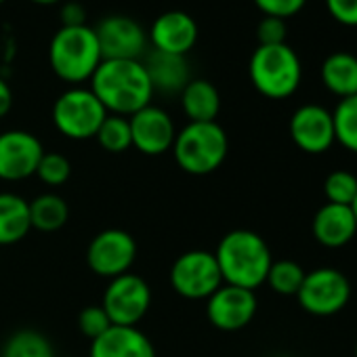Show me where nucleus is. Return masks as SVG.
Here are the masks:
<instances>
[{
  "label": "nucleus",
  "mask_w": 357,
  "mask_h": 357,
  "mask_svg": "<svg viewBox=\"0 0 357 357\" xmlns=\"http://www.w3.org/2000/svg\"><path fill=\"white\" fill-rule=\"evenodd\" d=\"M89 357H155V347L137 326H112L91 340Z\"/></svg>",
  "instance_id": "obj_17"
},
{
  "label": "nucleus",
  "mask_w": 357,
  "mask_h": 357,
  "mask_svg": "<svg viewBox=\"0 0 357 357\" xmlns=\"http://www.w3.org/2000/svg\"><path fill=\"white\" fill-rule=\"evenodd\" d=\"M288 130L294 145L305 153H324L336 143L332 112L317 103L301 105L292 114Z\"/></svg>",
  "instance_id": "obj_13"
},
{
  "label": "nucleus",
  "mask_w": 357,
  "mask_h": 357,
  "mask_svg": "<svg viewBox=\"0 0 357 357\" xmlns=\"http://www.w3.org/2000/svg\"><path fill=\"white\" fill-rule=\"evenodd\" d=\"M296 298L307 313L315 317H330L340 313L349 305L351 282L336 267H317L305 273Z\"/></svg>",
  "instance_id": "obj_7"
},
{
  "label": "nucleus",
  "mask_w": 357,
  "mask_h": 357,
  "mask_svg": "<svg viewBox=\"0 0 357 357\" xmlns=\"http://www.w3.org/2000/svg\"><path fill=\"white\" fill-rule=\"evenodd\" d=\"M66 357H76V355H66Z\"/></svg>",
  "instance_id": "obj_39"
},
{
  "label": "nucleus",
  "mask_w": 357,
  "mask_h": 357,
  "mask_svg": "<svg viewBox=\"0 0 357 357\" xmlns=\"http://www.w3.org/2000/svg\"><path fill=\"white\" fill-rule=\"evenodd\" d=\"M70 219L68 202L57 194H43L30 202V221L32 229L53 234L59 231Z\"/></svg>",
  "instance_id": "obj_23"
},
{
  "label": "nucleus",
  "mask_w": 357,
  "mask_h": 357,
  "mask_svg": "<svg viewBox=\"0 0 357 357\" xmlns=\"http://www.w3.org/2000/svg\"><path fill=\"white\" fill-rule=\"evenodd\" d=\"M181 107L190 122H217L221 112V95L208 80H190L181 91Z\"/></svg>",
  "instance_id": "obj_21"
},
{
  "label": "nucleus",
  "mask_w": 357,
  "mask_h": 357,
  "mask_svg": "<svg viewBox=\"0 0 357 357\" xmlns=\"http://www.w3.org/2000/svg\"><path fill=\"white\" fill-rule=\"evenodd\" d=\"M43 153L40 139L28 130L0 132V178L9 183L30 178L36 174Z\"/></svg>",
  "instance_id": "obj_11"
},
{
  "label": "nucleus",
  "mask_w": 357,
  "mask_h": 357,
  "mask_svg": "<svg viewBox=\"0 0 357 357\" xmlns=\"http://www.w3.org/2000/svg\"><path fill=\"white\" fill-rule=\"evenodd\" d=\"M250 82L267 99H288L303 80V66L290 45H259L248 63Z\"/></svg>",
  "instance_id": "obj_5"
},
{
  "label": "nucleus",
  "mask_w": 357,
  "mask_h": 357,
  "mask_svg": "<svg viewBox=\"0 0 357 357\" xmlns=\"http://www.w3.org/2000/svg\"><path fill=\"white\" fill-rule=\"evenodd\" d=\"M0 357H55V351L43 332L17 330L3 344Z\"/></svg>",
  "instance_id": "obj_24"
},
{
  "label": "nucleus",
  "mask_w": 357,
  "mask_h": 357,
  "mask_svg": "<svg viewBox=\"0 0 357 357\" xmlns=\"http://www.w3.org/2000/svg\"><path fill=\"white\" fill-rule=\"evenodd\" d=\"M36 174H38V178H40L45 185L59 188V185H63L68 178H70L72 164H70V160L63 153L45 151L43 158H40V162H38Z\"/></svg>",
  "instance_id": "obj_29"
},
{
  "label": "nucleus",
  "mask_w": 357,
  "mask_h": 357,
  "mask_svg": "<svg viewBox=\"0 0 357 357\" xmlns=\"http://www.w3.org/2000/svg\"><path fill=\"white\" fill-rule=\"evenodd\" d=\"M91 91L107 114L130 118L151 105L153 86L139 59H103L91 78Z\"/></svg>",
  "instance_id": "obj_1"
},
{
  "label": "nucleus",
  "mask_w": 357,
  "mask_h": 357,
  "mask_svg": "<svg viewBox=\"0 0 357 357\" xmlns=\"http://www.w3.org/2000/svg\"><path fill=\"white\" fill-rule=\"evenodd\" d=\"M257 309L259 301L252 290L229 284H223L206 298L208 321L223 332H236L246 328L255 319Z\"/></svg>",
  "instance_id": "obj_12"
},
{
  "label": "nucleus",
  "mask_w": 357,
  "mask_h": 357,
  "mask_svg": "<svg viewBox=\"0 0 357 357\" xmlns=\"http://www.w3.org/2000/svg\"><path fill=\"white\" fill-rule=\"evenodd\" d=\"M145 72L151 80L153 93H178L190 84L192 80V72H190V63L185 61L183 55H170V53H162V51H153L147 61H143Z\"/></svg>",
  "instance_id": "obj_19"
},
{
  "label": "nucleus",
  "mask_w": 357,
  "mask_h": 357,
  "mask_svg": "<svg viewBox=\"0 0 357 357\" xmlns=\"http://www.w3.org/2000/svg\"><path fill=\"white\" fill-rule=\"evenodd\" d=\"M30 229V202L11 192L0 194V246L22 242Z\"/></svg>",
  "instance_id": "obj_20"
},
{
  "label": "nucleus",
  "mask_w": 357,
  "mask_h": 357,
  "mask_svg": "<svg viewBox=\"0 0 357 357\" xmlns=\"http://www.w3.org/2000/svg\"><path fill=\"white\" fill-rule=\"evenodd\" d=\"M321 82L340 99L357 95V57L344 51L328 55L321 63Z\"/></svg>",
  "instance_id": "obj_22"
},
{
  "label": "nucleus",
  "mask_w": 357,
  "mask_h": 357,
  "mask_svg": "<svg viewBox=\"0 0 357 357\" xmlns=\"http://www.w3.org/2000/svg\"><path fill=\"white\" fill-rule=\"evenodd\" d=\"M86 26V11L80 3H68L61 9V28H80Z\"/></svg>",
  "instance_id": "obj_34"
},
{
  "label": "nucleus",
  "mask_w": 357,
  "mask_h": 357,
  "mask_svg": "<svg viewBox=\"0 0 357 357\" xmlns=\"http://www.w3.org/2000/svg\"><path fill=\"white\" fill-rule=\"evenodd\" d=\"M223 284L257 290L265 284L273 263L267 242L250 229H234L225 234L215 250Z\"/></svg>",
  "instance_id": "obj_2"
},
{
  "label": "nucleus",
  "mask_w": 357,
  "mask_h": 357,
  "mask_svg": "<svg viewBox=\"0 0 357 357\" xmlns=\"http://www.w3.org/2000/svg\"><path fill=\"white\" fill-rule=\"evenodd\" d=\"M328 13L342 26H357V0H326Z\"/></svg>",
  "instance_id": "obj_33"
},
{
  "label": "nucleus",
  "mask_w": 357,
  "mask_h": 357,
  "mask_svg": "<svg viewBox=\"0 0 357 357\" xmlns=\"http://www.w3.org/2000/svg\"><path fill=\"white\" fill-rule=\"evenodd\" d=\"M78 328H80V332L86 338L95 340L97 336H101L105 330L112 328V321H109V317H107V313L103 311L101 305H91V307H84L80 311V315H78Z\"/></svg>",
  "instance_id": "obj_30"
},
{
  "label": "nucleus",
  "mask_w": 357,
  "mask_h": 357,
  "mask_svg": "<svg viewBox=\"0 0 357 357\" xmlns=\"http://www.w3.org/2000/svg\"><path fill=\"white\" fill-rule=\"evenodd\" d=\"M170 286L178 296L190 301L208 298L223 286L215 252L190 250L176 257V261L170 267Z\"/></svg>",
  "instance_id": "obj_8"
},
{
  "label": "nucleus",
  "mask_w": 357,
  "mask_h": 357,
  "mask_svg": "<svg viewBox=\"0 0 357 357\" xmlns=\"http://www.w3.org/2000/svg\"><path fill=\"white\" fill-rule=\"evenodd\" d=\"M336 143L347 151L357 153V95L340 99L332 112Z\"/></svg>",
  "instance_id": "obj_25"
},
{
  "label": "nucleus",
  "mask_w": 357,
  "mask_h": 357,
  "mask_svg": "<svg viewBox=\"0 0 357 357\" xmlns=\"http://www.w3.org/2000/svg\"><path fill=\"white\" fill-rule=\"evenodd\" d=\"M97 143L109 151V153H122L128 147H132V137H130V122L124 116L107 114L103 124L99 126L95 135Z\"/></svg>",
  "instance_id": "obj_27"
},
{
  "label": "nucleus",
  "mask_w": 357,
  "mask_h": 357,
  "mask_svg": "<svg viewBox=\"0 0 357 357\" xmlns=\"http://www.w3.org/2000/svg\"><path fill=\"white\" fill-rule=\"evenodd\" d=\"M151 305V288L137 273H124L109 280L103 292V311L112 326H137Z\"/></svg>",
  "instance_id": "obj_9"
},
{
  "label": "nucleus",
  "mask_w": 357,
  "mask_h": 357,
  "mask_svg": "<svg viewBox=\"0 0 357 357\" xmlns=\"http://www.w3.org/2000/svg\"><path fill=\"white\" fill-rule=\"evenodd\" d=\"M13 105V93L5 78H0V118H5Z\"/></svg>",
  "instance_id": "obj_35"
},
{
  "label": "nucleus",
  "mask_w": 357,
  "mask_h": 357,
  "mask_svg": "<svg viewBox=\"0 0 357 357\" xmlns=\"http://www.w3.org/2000/svg\"><path fill=\"white\" fill-rule=\"evenodd\" d=\"M307 0H255V5L259 7V11L267 17H280V20H288L296 13L303 11Z\"/></svg>",
  "instance_id": "obj_31"
},
{
  "label": "nucleus",
  "mask_w": 357,
  "mask_h": 357,
  "mask_svg": "<svg viewBox=\"0 0 357 357\" xmlns=\"http://www.w3.org/2000/svg\"><path fill=\"white\" fill-rule=\"evenodd\" d=\"M288 36L286 20L280 17H267L263 15L259 28H257V38L259 45H284Z\"/></svg>",
  "instance_id": "obj_32"
},
{
  "label": "nucleus",
  "mask_w": 357,
  "mask_h": 357,
  "mask_svg": "<svg viewBox=\"0 0 357 357\" xmlns=\"http://www.w3.org/2000/svg\"><path fill=\"white\" fill-rule=\"evenodd\" d=\"M130 122V137H132V147L145 155H162L168 149H172L176 128L172 118L155 107L147 105L132 114L128 118Z\"/></svg>",
  "instance_id": "obj_15"
},
{
  "label": "nucleus",
  "mask_w": 357,
  "mask_h": 357,
  "mask_svg": "<svg viewBox=\"0 0 357 357\" xmlns=\"http://www.w3.org/2000/svg\"><path fill=\"white\" fill-rule=\"evenodd\" d=\"M305 273L307 271L296 261H290V259L273 261L269 267L265 284L282 296H296V292L303 286Z\"/></svg>",
  "instance_id": "obj_26"
},
{
  "label": "nucleus",
  "mask_w": 357,
  "mask_h": 357,
  "mask_svg": "<svg viewBox=\"0 0 357 357\" xmlns=\"http://www.w3.org/2000/svg\"><path fill=\"white\" fill-rule=\"evenodd\" d=\"M351 211H353V215H355V221H357V196H355V200H353V204H351Z\"/></svg>",
  "instance_id": "obj_37"
},
{
  "label": "nucleus",
  "mask_w": 357,
  "mask_h": 357,
  "mask_svg": "<svg viewBox=\"0 0 357 357\" xmlns=\"http://www.w3.org/2000/svg\"><path fill=\"white\" fill-rule=\"evenodd\" d=\"M3 3H5V0H0V5H3Z\"/></svg>",
  "instance_id": "obj_40"
},
{
  "label": "nucleus",
  "mask_w": 357,
  "mask_h": 357,
  "mask_svg": "<svg viewBox=\"0 0 357 357\" xmlns=\"http://www.w3.org/2000/svg\"><path fill=\"white\" fill-rule=\"evenodd\" d=\"M149 38L153 51L185 57L198 40V26L183 11H166L153 22Z\"/></svg>",
  "instance_id": "obj_16"
},
{
  "label": "nucleus",
  "mask_w": 357,
  "mask_h": 357,
  "mask_svg": "<svg viewBox=\"0 0 357 357\" xmlns=\"http://www.w3.org/2000/svg\"><path fill=\"white\" fill-rule=\"evenodd\" d=\"M324 196L330 204L351 206L357 196V176L344 168L330 172L324 181Z\"/></svg>",
  "instance_id": "obj_28"
},
{
  "label": "nucleus",
  "mask_w": 357,
  "mask_h": 357,
  "mask_svg": "<svg viewBox=\"0 0 357 357\" xmlns=\"http://www.w3.org/2000/svg\"><path fill=\"white\" fill-rule=\"evenodd\" d=\"M355 357H357V342H355Z\"/></svg>",
  "instance_id": "obj_38"
},
{
  "label": "nucleus",
  "mask_w": 357,
  "mask_h": 357,
  "mask_svg": "<svg viewBox=\"0 0 357 357\" xmlns=\"http://www.w3.org/2000/svg\"><path fill=\"white\" fill-rule=\"evenodd\" d=\"M313 238L326 248H342L357 236V221L351 206L326 202L313 217Z\"/></svg>",
  "instance_id": "obj_18"
},
{
  "label": "nucleus",
  "mask_w": 357,
  "mask_h": 357,
  "mask_svg": "<svg viewBox=\"0 0 357 357\" xmlns=\"http://www.w3.org/2000/svg\"><path fill=\"white\" fill-rule=\"evenodd\" d=\"M53 72L70 84H82L93 78L103 61L95 30L89 26L59 28L49 47Z\"/></svg>",
  "instance_id": "obj_4"
},
{
  "label": "nucleus",
  "mask_w": 357,
  "mask_h": 357,
  "mask_svg": "<svg viewBox=\"0 0 357 357\" xmlns=\"http://www.w3.org/2000/svg\"><path fill=\"white\" fill-rule=\"evenodd\" d=\"M172 153L183 172L204 176L221 168L229 153V139L219 122H190L176 130Z\"/></svg>",
  "instance_id": "obj_3"
},
{
  "label": "nucleus",
  "mask_w": 357,
  "mask_h": 357,
  "mask_svg": "<svg viewBox=\"0 0 357 357\" xmlns=\"http://www.w3.org/2000/svg\"><path fill=\"white\" fill-rule=\"evenodd\" d=\"M32 3H36V5H55V3H59V0H32Z\"/></svg>",
  "instance_id": "obj_36"
},
{
  "label": "nucleus",
  "mask_w": 357,
  "mask_h": 357,
  "mask_svg": "<svg viewBox=\"0 0 357 357\" xmlns=\"http://www.w3.org/2000/svg\"><path fill=\"white\" fill-rule=\"evenodd\" d=\"M137 261V242L124 229H103L99 231L89 248L86 263L91 271L99 278L114 280L130 271Z\"/></svg>",
  "instance_id": "obj_10"
},
{
  "label": "nucleus",
  "mask_w": 357,
  "mask_h": 357,
  "mask_svg": "<svg viewBox=\"0 0 357 357\" xmlns=\"http://www.w3.org/2000/svg\"><path fill=\"white\" fill-rule=\"evenodd\" d=\"M93 30L103 59H139L145 51V32L130 17L112 15Z\"/></svg>",
  "instance_id": "obj_14"
},
{
  "label": "nucleus",
  "mask_w": 357,
  "mask_h": 357,
  "mask_svg": "<svg viewBox=\"0 0 357 357\" xmlns=\"http://www.w3.org/2000/svg\"><path fill=\"white\" fill-rule=\"evenodd\" d=\"M105 118L107 109L101 105L91 89H70L61 93L53 105L55 128L72 141L95 139Z\"/></svg>",
  "instance_id": "obj_6"
}]
</instances>
